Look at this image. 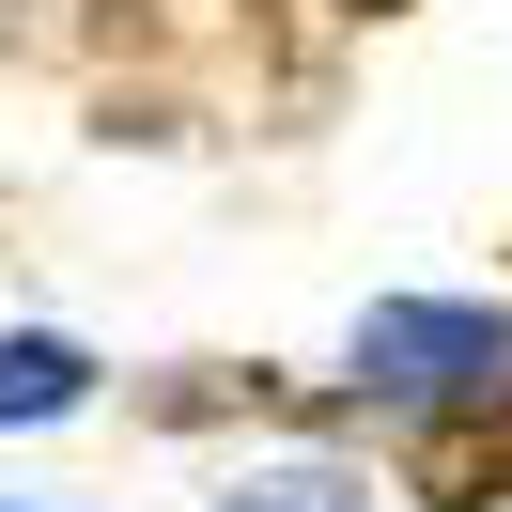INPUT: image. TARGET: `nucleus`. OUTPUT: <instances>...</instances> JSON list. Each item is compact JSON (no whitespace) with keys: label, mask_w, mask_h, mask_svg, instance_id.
Instances as JSON below:
<instances>
[{"label":"nucleus","mask_w":512,"mask_h":512,"mask_svg":"<svg viewBox=\"0 0 512 512\" xmlns=\"http://www.w3.org/2000/svg\"><path fill=\"white\" fill-rule=\"evenodd\" d=\"M218 512H357V481L342 466H280V481H233Z\"/></svg>","instance_id":"20e7f679"},{"label":"nucleus","mask_w":512,"mask_h":512,"mask_svg":"<svg viewBox=\"0 0 512 512\" xmlns=\"http://www.w3.org/2000/svg\"><path fill=\"white\" fill-rule=\"evenodd\" d=\"M512 373V326L466 311V295H388V311H357V388H388V404H466V388Z\"/></svg>","instance_id":"f257e3e1"},{"label":"nucleus","mask_w":512,"mask_h":512,"mask_svg":"<svg viewBox=\"0 0 512 512\" xmlns=\"http://www.w3.org/2000/svg\"><path fill=\"white\" fill-rule=\"evenodd\" d=\"M63 404H94V357L63 326H16L0 342V419H63Z\"/></svg>","instance_id":"7ed1b4c3"},{"label":"nucleus","mask_w":512,"mask_h":512,"mask_svg":"<svg viewBox=\"0 0 512 512\" xmlns=\"http://www.w3.org/2000/svg\"><path fill=\"white\" fill-rule=\"evenodd\" d=\"M404 497H419V512H497V497H512V388H466V404L419 419Z\"/></svg>","instance_id":"f03ea898"}]
</instances>
